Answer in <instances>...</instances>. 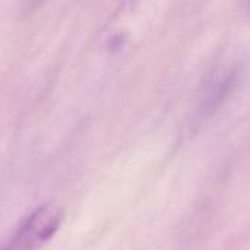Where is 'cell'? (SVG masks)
Returning <instances> with one entry per match:
<instances>
[{"label": "cell", "mask_w": 250, "mask_h": 250, "mask_svg": "<svg viewBox=\"0 0 250 250\" xmlns=\"http://www.w3.org/2000/svg\"><path fill=\"white\" fill-rule=\"evenodd\" d=\"M234 81H236V72L234 70L229 69V70L220 72L208 88V92H207L205 101H204V107L207 110L217 108V105L226 98L229 91L233 88Z\"/></svg>", "instance_id": "2"}, {"label": "cell", "mask_w": 250, "mask_h": 250, "mask_svg": "<svg viewBox=\"0 0 250 250\" xmlns=\"http://www.w3.org/2000/svg\"><path fill=\"white\" fill-rule=\"evenodd\" d=\"M32 1H35V3H40V1H44V0H32Z\"/></svg>", "instance_id": "3"}, {"label": "cell", "mask_w": 250, "mask_h": 250, "mask_svg": "<svg viewBox=\"0 0 250 250\" xmlns=\"http://www.w3.org/2000/svg\"><path fill=\"white\" fill-rule=\"evenodd\" d=\"M62 221L63 211L53 204H44L26 215L0 250H40L59 231Z\"/></svg>", "instance_id": "1"}]
</instances>
